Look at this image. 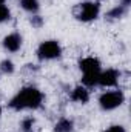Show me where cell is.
<instances>
[{"instance_id": "6da1fadb", "label": "cell", "mask_w": 131, "mask_h": 132, "mask_svg": "<svg viewBox=\"0 0 131 132\" xmlns=\"http://www.w3.org/2000/svg\"><path fill=\"white\" fill-rule=\"evenodd\" d=\"M43 104V94L34 86H26L20 89L12 98L9 100L8 106L14 111H23V109H39Z\"/></svg>"}, {"instance_id": "7a4b0ae2", "label": "cell", "mask_w": 131, "mask_h": 132, "mask_svg": "<svg viewBox=\"0 0 131 132\" xmlns=\"http://www.w3.org/2000/svg\"><path fill=\"white\" fill-rule=\"evenodd\" d=\"M62 55V48L56 40H46L42 42L37 48V57L39 60H54Z\"/></svg>"}, {"instance_id": "3957f363", "label": "cell", "mask_w": 131, "mask_h": 132, "mask_svg": "<svg viewBox=\"0 0 131 132\" xmlns=\"http://www.w3.org/2000/svg\"><path fill=\"white\" fill-rule=\"evenodd\" d=\"M100 5L96 2H85L76 8V17L80 22H93L99 17Z\"/></svg>"}, {"instance_id": "277c9868", "label": "cell", "mask_w": 131, "mask_h": 132, "mask_svg": "<svg viewBox=\"0 0 131 132\" xmlns=\"http://www.w3.org/2000/svg\"><path fill=\"white\" fill-rule=\"evenodd\" d=\"M123 101H125V95L122 91H108L99 97V104L103 111H113L119 108Z\"/></svg>"}, {"instance_id": "5b68a950", "label": "cell", "mask_w": 131, "mask_h": 132, "mask_svg": "<svg viewBox=\"0 0 131 132\" xmlns=\"http://www.w3.org/2000/svg\"><path fill=\"white\" fill-rule=\"evenodd\" d=\"M119 71L117 69H106L103 72L99 74V80H97V85L103 86V88H111L117 83L119 80Z\"/></svg>"}, {"instance_id": "8992f818", "label": "cell", "mask_w": 131, "mask_h": 132, "mask_svg": "<svg viewBox=\"0 0 131 132\" xmlns=\"http://www.w3.org/2000/svg\"><path fill=\"white\" fill-rule=\"evenodd\" d=\"M79 68L83 74H99L100 72V62L96 57H85L79 62Z\"/></svg>"}, {"instance_id": "52a82bcc", "label": "cell", "mask_w": 131, "mask_h": 132, "mask_svg": "<svg viewBox=\"0 0 131 132\" xmlns=\"http://www.w3.org/2000/svg\"><path fill=\"white\" fill-rule=\"evenodd\" d=\"M22 46V37L19 32H11L3 38V48L9 52H17Z\"/></svg>"}, {"instance_id": "ba28073f", "label": "cell", "mask_w": 131, "mask_h": 132, "mask_svg": "<svg viewBox=\"0 0 131 132\" xmlns=\"http://www.w3.org/2000/svg\"><path fill=\"white\" fill-rule=\"evenodd\" d=\"M71 100L76 103H88L90 101V91L86 89V86H76L71 91Z\"/></svg>"}, {"instance_id": "9c48e42d", "label": "cell", "mask_w": 131, "mask_h": 132, "mask_svg": "<svg viewBox=\"0 0 131 132\" xmlns=\"http://www.w3.org/2000/svg\"><path fill=\"white\" fill-rule=\"evenodd\" d=\"M74 131V121L69 118H60L56 126H54V132H72Z\"/></svg>"}, {"instance_id": "30bf717a", "label": "cell", "mask_w": 131, "mask_h": 132, "mask_svg": "<svg viewBox=\"0 0 131 132\" xmlns=\"http://www.w3.org/2000/svg\"><path fill=\"white\" fill-rule=\"evenodd\" d=\"M125 12H127V5H119V6H116V8H113L111 11H108L106 12V19L108 20H117V19H120V17H123L125 15Z\"/></svg>"}, {"instance_id": "8fae6325", "label": "cell", "mask_w": 131, "mask_h": 132, "mask_svg": "<svg viewBox=\"0 0 131 132\" xmlns=\"http://www.w3.org/2000/svg\"><path fill=\"white\" fill-rule=\"evenodd\" d=\"M20 6L28 12H37L40 8L39 0H20Z\"/></svg>"}, {"instance_id": "7c38bea8", "label": "cell", "mask_w": 131, "mask_h": 132, "mask_svg": "<svg viewBox=\"0 0 131 132\" xmlns=\"http://www.w3.org/2000/svg\"><path fill=\"white\" fill-rule=\"evenodd\" d=\"M100 74V72H99ZM99 74H83L82 77V83L85 86H96L99 80Z\"/></svg>"}, {"instance_id": "4fadbf2b", "label": "cell", "mask_w": 131, "mask_h": 132, "mask_svg": "<svg viewBox=\"0 0 131 132\" xmlns=\"http://www.w3.org/2000/svg\"><path fill=\"white\" fill-rule=\"evenodd\" d=\"M34 125H35V120L33 117H28L22 121L20 128H22V132H33L34 131Z\"/></svg>"}, {"instance_id": "5bb4252c", "label": "cell", "mask_w": 131, "mask_h": 132, "mask_svg": "<svg viewBox=\"0 0 131 132\" xmlns=\"http://www.w3.org/2000/svg\"><path fill=\"white\" fill-rule=\"evenodd\" d=\"M0 71L5 74H12L14 72V63L11 60H3L0 63Z\"/></svg>"}, {"instance_id": "9a60e30c", "label": "cell", "mask_w": 131, "mask_h": 132, "mask_svg": "<svg viewBox=\"0 0 131 132\" xmlns=\"http://www.w3.org/2000/svg\"><path fill=\"white\" fill-rule=\"evenodd\" d=\"M9 17H11V11H9V8L5 6V5H0V23L9 20Z\"/></svg>"}, {"instance_id": "2e32d148", "label": "cell", "mask_w": 131, "mask_h": 132, "mask_svg": "<svg viewBox=\"0 0 131 132\" xmlns=\"http://www.w3.org/2000/svg\"><path fill=\"white\" fill-rule=\"evenodd\" d=\"M30 23L33 25V28H40V26L43 25V17H40V15H33L31 20H30Z\"/></svg>"}, {"instance_id": "e0dca14e", "label": "cell", "mask_w": 131, "mask_h": 132, "mask_svg": "<svg viewBox=\"0 0 131 132\" xmlns=\"http://www.w3.org/2000/svg\"><path fill=\"white\" fill-rule=\"evenodd\" d=\"M105 132H127V131H125L123 126H120V125H114V126H110Z\"/></svg>"}, {"instance_id": "ac0fdd59", "label": "cell", "mask_w": 131, "mask_h": 132, "mask_svg": "<svg viewBox=\"0 0 131 132\" xmlns=\"http://www.w3.org/2000/svg\"><path fill=\"white\" fill-rule=\"evenodd\" d=\"M123 5H127V6H128V5H130V0H123Z\"/></svg>"}, {"instance_id": "d6986e66", "label": "cell", "mask_w": 131, "mask_h": 132, "mask_svg": "<svg viewBox=\"0 0 131 132\" xmlns=\"http://www.w3.org/2000/svg\"><path fill=\"white\" fill-rule=\"evenodd\" d=\"M5 2H6V0H0V5H3V3H5Z\"/></svg>"}, {"instance_id": "ffe728a7", "label": "cell", "mask_w": 131, "mask_h": 132, "mask_svg": "<svg viewBox=\"0 0 131 132\" xmlns=\"http://www.w3.org/2000/svg\"><path fill=\"white\" fill-rule=\"evenodd\" d=\"M0 115H2V108H0Z\"/></svg>"}]
</instances>
